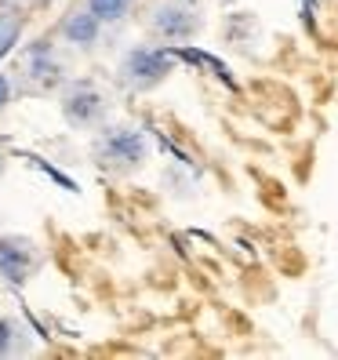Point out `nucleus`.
<instances>
[{
	"instance_id": "f257e3e1",
	"label": "nucleus",
	"mask_w": 338,
	"mask_h": 360,
	"mask_svg": "<svg viewBox=\"0 0 338 360\" xmlns=\"http://www.w3.org/2000/svg\"><path fill=\"white\" fill-rule=\"evenodd\" d=\"M91 157H95L98 167H105V172L128 175V172L145 164L150 142H145V135L138 128H131V124H105V128L98 124V135L91 142Z\"/></svg>"
},
{
	"instance_id": "f03ea898",
	"label": "nucleus",
	"mask_w": 338,
	"mask_h": 360,
	"mask_svg": "<svg viewBox=\"0 0 338 360\" xmlns=\"http://www.w3.org/2000/svg\"><path fill=\"white\" fill-rule=\"evenodd\" d=\"M175 70V55L164 48H131L120 62V80L131 91H153L157 84L167 80V73Z\"/></svg>"
},
{
	"instance_id": "7ed1b4c3",
	"label": "nucleus",
	"mask_w": 338,
	"mask_h": 360,
	"mask_svg": "<svg viewBox=\"0 0 338 360\" xmlns=\"http://www.w3.org/2000/svg\"><path fill=\"white\" fill-rule=\"evenodd\" d=\"M40 266H44V255H40L37 240L22 237V233H4L0 237V277L8 284L22 288L26 281L37 277Z\"/></svg>"
},
{
	"instance_id": "20e7f679",
	"label": "nucleus",
	"mask_w": 338,
	"mask_h": 360,
	"mask_svg": "<svg viewBox=\"0 0 338 360\" xmlns=\"http://www.w3.org/2000/svg\"><path fill=\"white\" fill-rule=\"evenodd\" d=\"M105 110H110V102H105V95L88 80H73V84H66V91H62V117H66V124H73V128H98L105 120Z\"/></svg>"
},
{
	"instance_id": "39448f33",
	"label": "nucleus",
	"mask_w": 338,
	"mask_h": 360,
	"mask_svg": "<svg viewBox=\"0 0 338 360\" xmlns=\"http://www.w3.org/2000/svg\"><path fill=\"white\" fill-rule=\"evenodd\" d=\"M150 33L160 40H189L193 33H200V15L189 4H182V0H167V4L153 8Z\"/></svg>"
},
{
	"instance_id": "423d86ee",
	"label": "nucleus",
	"mask_w": 338,
	"mask_h": 360,
	"mask_svg": "<svg viewBox=\"0 0 338 360\" xmlns=\"http://www.w3.org/2000/svg\"><path fill=\"white\" fill-rule=\"evenodd\" d=\"M22 70L40 91L58 88V84L66 80V70H62V62L55 58L51 40H33V44L26 48V55H22Z\"/></svg>"
},
{
	"instance_id": "0eeeda50",
	"label": "nucleus",
	"mask_w": 338,
	"mask_h": 360,
	"mask_svg": "<svg viewBox=\"0 0 338 360\" xmlns=\"http://www.w3.org/2000/svg\"><path fill=\"white\" fill-rule=\"evenodd\" d=\"M58 33L66 37V44H77V48H91L98 33H102V22L88 11V8H73L66 11V18L58 22Z\"/></svg>"
},
{
	"instance_id": "6e6552de",
	"label": "nucleus",
	"mask_w": 338,
	"mask_h": 360,
	"mask_svg": "<svg viewBox=\"0 0 338 360\" xmlns=\"http://www.w3.org/2000/svg\"><path fill=\"white\" fill-rule=\"evenodd\" d=\"M22 26H26V18H22V11H18L15 4L0 8V58H4V55L18 44V37H22Z\"/></svg>"
},
{
	"instance_id": "1a4fd4ad",
	"label": "nucleus",
	"mask_w": 338,
	"mask_h": 360,
	"mask_svg": "<svg viewBox=\"0 0 338 360\" xmlns=\"http://www.w3.org/2000/svg\"><path fill=\"white\" fill-rule=\"evenodd\" d=\"M26 349V328L15 316H0V356H15Z\"/></svg>"
},
{
	"instance_id": "9d476101",
	"label": "nucleus",
	"mask_w": 338,
	"mask_h": 360,
	"mask_svg": "<svg viewBox=\"0 0 338 360\" xmlns=\"http://www.w3.org/2000/svg\"><path fill=\"white\" fill-rule=\"evenodd\" d=\"M84 8H88L98 22H120V18L131 11V0H84Z\"/></svg>"
},
{
	"instance_id": "9b49d317",
	"label": "nucleus",
	"mask_w": 338,
	"mask_h": 360,
	"mask_svg": "<svg viewBox=\"0 0 338 360\" xmlns=\"http://www.w3.org/2000/svg\"><path fill=\"white\" fill-rule=\"evenodd\" d=\"M11 95H15V84H11V77L8 73H0V110L11 102Z\"/></svg>"
},
{
	"instance_id": "f8f14e48",
	"label": "nucleus",
	"mask_w": 338,
	"mask_h": 360,
	"mask_svg": "<svg viewBox=\"0 0 338 360\" xmlns=\"http://www.w3.org/2000/svg\"><path fill=\"white\" fill-rule=\"evenodd\" d=\"M26 4H37L40 8V4H48V0H26Z\"/></svg>"
},
{
	"instance_id": "ddd939ff",
	"label": "nucleus",
	"mask_w": 338,
	"mask_h": 360,
	"mask_svg": "<svg viewBox=\"0 0 338 360\" xmlns=\"http://www.w3.org/2000/svg\"><path fill=\"white\" fill-rule=\"evenodd\" d=\"M8 4H15V0H0V8H8Z\"/></svg>"
},
{
	"instance_id": "4468645a",
	"label": "nucleus",
	"mask_w": 338,
	"mask_h": 360,
	"mask_svg": "<svg viewBox=\"0 0 338 360\" xmlns=\"http://www.w3.org/2000/svg\"><path fill=\"white\" fill-rule=\"evenodd\" d=\"M0 175H4V157H0Z\"/></svg>"
}]
</instances>
